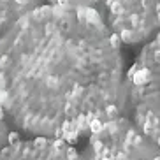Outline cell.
Instances as JSON below:
<instances>
[{"label":"cell","mask_w":160,"mask_h":160,"mask_svg":"<svg viewBox=\"0 0 160 160\" xmlns=\"http://www.w3.org/2000/svg\"><path fill=\"white\" fill-rule=\"evenodd\" d=\"M0 160H83L74 146L63 141L33 137L16 139L0 150Z\"/></svg>","instance_id":"cell-4"},{"label":"cell","mask_w":160,"mask_h":160,"mask_svg":"<svg viewBox=\"0 0 160 160\" xmlns=\"http://www.w3.org/2000/svg\"><path fill=\"white\" fill-rule=\"evenodd\" d=\"M12 137H18L16 134H11V128H9V122H7V114H5L4 108L0 106V150H4L7 144L14 142L16 139Z\"/></svg>","instance_id":"cell-5"},{"label":"cell","mask_w":160,"mask_h":160,"mask_svg":"<svg viewBox=\"0 0 160 160\" xmlns=\"http://www.w3.org/2000/svg\"><path fill=\"white\" fill-rule=\"evenodd\" d=\"M67 2H69V0H58V4L60 5H67Z\"/></svg>","instance_id":"cell-7"},{"label":"cell","mask_w":160,"mask_h":160,"mask_svg":"<svg viewBox=\"0 0 160 160\" xmlns=\"http://www.w3.org/2000/svg\"><path fill=\"white\" fill-rule=\"evenodd\" d=\"M155 160H158V158H155Z\"/></svg>","instance_id":"cell-9"},{"label":"cell","mask_w":160,"mask_h":160,"mask_svg":"<svg viewBox=\"0 0 160 160\" xmlns=\"http://www.w3.org/2000/svg\"><path fill=\"white\" fill-rule=\"evenodd\" d=\"M125 99V116L150 141L158 144L160 139V102H158V49L157 42L141 60L128 71V88Z\"/></svg>","instance_id":"cell-3"},{"label":"cell","mask_w":160,"mask_h":160,"mask_svg":"<svg viewBox=\"0 0 160 160\" xmlns=\"http://www.w3.org/2000/svg\"><path fill=\"white\" fill-rule=\"evenodd\" d=\"M83 160H155L158 144L150 141L128 116H116L90 130Z\"/></svg>","instance_id":"cell-2"},{"label":"cell","mask_w":160,"mask_h":160,"mask_svg":"<svg viewBox=\"0 0 160 160\" xmlns=\"http://www.w3.org/2000/svg\"><path fill=\"white\" fill-rule=\"evenodd\" d=\"M85 21L88 25H100V16L95 9H85Z\"/></svg>","instance_id":"cell-6"},{"label":"cell","mask_w":160,"mask_h":160,"mask_svg":"<svg viewBox=\"0 0 160 160\" xmlns=\"http://www.w3.org/2000/svg\"><path fill=\"white\" fill-rule=\"evenodd\" d=\"M42 23L0 57V106L35 137L78 142L102 122L125 116L118 48L72 37L71 27Z\"/></svg>","instance_id":"cell-1"},{"label":"cell","mask_w":160,"mask_h":160,"mask_svg":"<svg viewBox=\"0 0 160 160\" xmlns=\"http://www.w3.org/2000/svg\"><path fill=\"white\" fill-rule=\"evenodd\" d=\"M14 2H18V4H21V5H23V4H27L28 0H14Z\"/></svg>","instance_id":"cell-8"}]
</instances>
